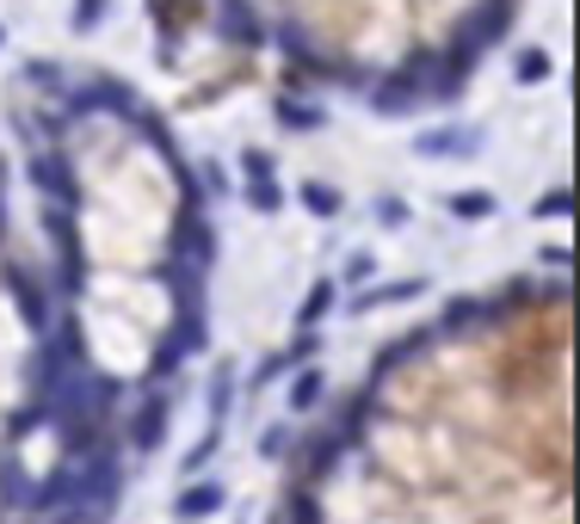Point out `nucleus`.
Returning a JSON list of instances; mask_svg holds the SVG:
<instances>
[{"mask_svg":"<svg viewBox=\"0 0 580 524\" xmlns=\"http://www.w3.org/2000/svg\"><path fill=\"white\" fill-rule=\"evenodd\" d=\"M236 44L364 111H433L482 75L525 0H205Z\"/></svg>","mask_w":580,"mask_h":524,"instance_id":"7ed1b4c3","label":"nucleus"},{"mask_svg":"<svg viewBox=\"0 0 580 524\" xmlns=\"http://www.w3.org/2000/svg\"><path fill=\"white\" fill-rule=\"evenodd\" d=\"M568 272L532 265L383 346L272 524H574Z\"/></svg>","mask_w":580,"mask_h":524,"instance_id":"f03ea898","label":"nucleus"},{"mask_svg":"<svg viewBox=\"0 0 580 524\" xmlns=\"http://www.w3.org/2000/svg\"><path fill=\"white\" fill-rule=\"evenodd\" d=\"M0 142V524H99L198 339L205 204L106 75H44Z\"/></svg>","mask_w":580,"mask_h":524,"instance_id":"f257e3e1","label":"nucleus"}]
</instances>
